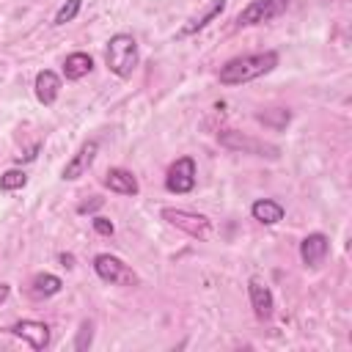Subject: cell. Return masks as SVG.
I'll use <instances>...</instances> for the list:
<instances>
[{
    "mask_svg": "<svg viewBox=\"0 0 352 352\" xmlns=\"http://www.w3.org/2000/svg\"><path fill=\"white\" fill-rule=\"evenodd\" d=\"M96 151H99V143L96 140H85L74 154H72V160L63 165V179L66 182H74V179H80V176H85L88 173V168L94 165V160H96Z\"/></svg>",
    "mask_w": 352,
    "mask_h": 352,
    "instance_id": "ba28073f",
    "label": "cell"
},
{
    "mask_svg": "<svg viewBox=\"0 0 352 352\" xmlns=\"http://www.w3.org/2000/svg\"><path fill=\"white\" fill-rule=\"evenodd\" d=\"M60 278L58 275H50V272H38L36 278H33V294H38V297H52V294H58L60 292Z\"/></svg>",
    "mask_w": 352,
    "mask_h": 352,
    "instance_id": "e0dca14e",
    "label": "cell"
},
{
    "mask_svg": "<svg viewBox=\"0 0 352 352\" xmlns=\"http://www.w3.org/2000/svg\"><path fill=\"white\" fill-rule=\"evenodd\" d=\"M220 138V146L231 148V151H245V154H256V157H278V146H270L264 140H256V138H248L242 132H234V129H226L217 135Z\"/></svg>",
    "mask_w": 352,
    "mask_h": 352,
    "instance_id": "8992f818",
    "label": "cell"
},
{
    "mask_svg": "<svg viewBox=\"0 0 352 352\" xmlns=\"http://www.w3.org/2000/svg\"><path fill=\"white\" fill-rule=\"evenodd\" d=\"M94 272L104 280V283H116V286H138V275L132 272V267H126L121 258L110 256V253H99L94 256Z\"/></svg>",
    "mask_w": 352,
    "mask_h": 352,
    "instance_id": "3957f363",
    "label": "cell"
},
{
    "mask_svg": "<svg viewBox=\"0 0 352 352\" xmlns=\"http://www.w3.org/2000/svg\"><path fill=\"white\" fill-rule=\"evenodd\" d=\"M248 294H250V305H253V314H256V319H270L272 316V311H275V297H272V292L261 283V280H250L248 283Z\"/></svg>",
    "mask_w": 352,
    "mask_h": 352,
    "instance_id": "8fae6325",
    "label": "cell"
},
{
    "mask_svg": "<svg viewBox=\"0 0 352 352\" xmlns=\"http://www.w3.org/2000/svg\"><path fill=\"white\" fill-rule=\"evenodd\" d=\"M278 66V52L267 50V52H250V55H239V58H231L220 66V82L223 85H242V82H250L261 74H270L272 69Z\"/></svg>",
    "mask_w": 352,
    "mask_h": 352,
    "instance_id": "6da1fadb",
    "label": "cell"
},
{
    "mask_svg": "<svg viewBox=\"0 0 352 352\" xmlns=\"http://www.w3.org/2000/svg\"><path fill=\"white\" fill-rule=\"evenodd\" d=\"M223 8H226V0H212V6L206 8V14H204V16H195L190 25H184V28H182V36H190V33H195V30L206 28L212 19H217V16L223 14Z\"/></svg>",
    "mask_w": 352,
    "mask_h": 352,
    "instance_id": "2e32d148",
    "label": "cell"
},
{
    "mask_svg": "<svg viewBox=\"0 0 352 352\" xmlns=\"http://www.w3.org/2000/svg\"><path fill=\"white\" fill-rule=\"evenodd\" d=\"M286 3L289 0H250L239 14H236V25L245 28V25H261V22H270L275 16H280L286 11Z\"/></svg>",
    "mask_w": 352,
    "mask_h": 352,
    "instance_id": "5b68a950",
    "label": "cell"
},
{
    "mask_svg": "<svg viewBox=\"0 0 352 352\" xmlns=\"http://www.w3.org/2000/svg\"><path fill=\"white\" fill-rule=\"evenodd\" d=\"M162 220H168L170 226H176L179 231L195 236V239H206L212 234V223L209 217L198 214V212H187V209H162Z\"/></svg>",
    "mask_w": 352,
    "mask_h": 352,
    "instance_id": "277c9868",
    "label": "cell"
},
{
    "mask_svg": "<svg viewBox=\"0 0 352 352\" xmlns=\"http://www.w3.org/2000/svg\"><path fill=\"white\" fill-rule=\"evenodd\" d=\"M195 176H198L195 173V160L192 157H179L165 173V187L176 195H184L195 187Z\"/></svg>",
    "mask_w": 352,
    "mask_h": 352,
    "instance_id": "52a82bcc",
    "label": "cell"
},
{
    "mask_svg": "<svg viewBox=\"0 0 352 352\" xmlns=\"http://www.w3.org/2000/svg\"><path fill=\"white\" fill-rule=\"evenodd\" d=\"M60 261H63V267H74V258L66 256V253H60Z\"/></svg>",
    "mask_w": 352,
    "mask_h": 352,
    "instance_id": "cb8c5ba5",
    "label": "cell"
},
{
    "mask_svg": "<svg viewBox=\"0 0 352 352\" xmlns=\"http://www.w3.org/2000/svg\"><path fill=\"white\" fill-rule=\"evenodd\" d=\"M91 223H94V231H96V234H102V236H110V234L116 231V226H113L107 217H102V214H96Z\"/></svg>",
    "mask_w": 352,
    "mask_h": 352,
    "instance_id": "44dd1931",
    "label": "cell"
},
{
    "mask_svg": "<svg viewBox=\"0 0 352 352\" xmlns=\"http://www.w3.org/2000/svg\"><path fill=\"white\" fill-rule=\"evenodd\" d=\"M8 294H11V286H8V283H0V302H6Z\"/></svg>",
    "mask_w": 352,
    "mask_h": 352,
    "instance_id": "603a6c76",
    "label": "cell"
},
{
    "mask_svg": "<svg viewBox=\"0 0 352 352\" xmlns=\"http://www.w3.org/2000/svg\"><path fill=\"white\" fill-rule=\"evenodd\" d=\"M107 69L116 77H129L138 66V41L132 33H116L107 41V52H104Z\"/></svg>",
    "mask_w": 352,
    "mask_h": 352,
    "instance_id": "7a4b0ae2",
    "label": "cell"
},
{
    "mask_svg": "<svg viewBox=\"0 0 352 352\" xmlns=\"http://www.w3.org/2000/svg\"><path fill=\"white\" fill-rule=\"evenodd\" d=\"M104 184H107L113 192H118V195H138V190H140L138 179H135L126 168H110V170L104 173Z\"/></svg>",
    "mask_w": 352,
    "mask_h": 352,
    "instance_id": "4fadbf2b",
    "label": "cell"
},
{
    "mask_svg": "<svg viewBox=\"0 0 352 352\" xmlns=\"http://www.w3.org/2000/svg\"><path fill=\"white\" fill-rule=\"evenodd\" d=\"M91 69H94V58H91L88 52H72V55H66V60H63V77H66V80H80V77H85Z\"/></svg>",
    "mask_w": 352,
    "mask_h": 352,
    "instance_id": "9a60e30c",
    "label": "cell"
},
{
    "mask_svg": "<svg viewBox=\"0 0 352 352\" xmlns=\"http://www.w3.org/2000/svg\"><path fill=\"white\" fill-rule=\"evenodd\" d=\"M327 250H330V239L324 236V234H308L302 242H300V258L308 264V267H319L322 261H324V256H327Z\"/></svg>",
    "mask_w": 352,
    "mask_h": 352,
    "instance_id": "30bf717a",
    "label": "cell"
},
{
    "mask_svg": "<svg viewBox=\"0 0 352 352\" xmlns=\"http://www.w3.org/2000/svg\"><path fill=\"white\" fill-rule=\"evenodd\" d=\"M14 336H19V338H25L33 349H44L47 344H50V327L44 324V322H36V319H22V322H16V324H11L8 327Z\"/></svg>",
    "mask_w": 352,
    "mask_h": 352,
    "instance_id": "9c48e42d",
    "label": "cell"
},
{
    "mask_svg": "<svg viewBox=\"0 0 352 352\" xmlns=\"http://www.w3.org/2000/svg\"><path fill=\"white\" fill-rule=\"evenodd\" d=\"M94 341V330H91V322H82L80 330H77V341H74V349H88Z\"/></svg>",
    "mask_w": 352,
    "mask_h": 352,
    "instance_id": "ffe728a7",
    "label": "cell"
},
{
    "mask_svg": "<svg viewBox=\"0 0 352 352\" xmlns=\"http://www.w3.org/2000/svg\"><path fill=\"white\" fill-rule=\"evenodd\" d=\"M99 206H102V198H94V201L80 204V206H77V212H80V214H85V212H94V209H99Z\"/></svg>",
    "mask_w": 352,
    "mask_h": 352,
    "instance_id": "7402d4cb",
    "label": "cell"
},
{
    "mask_svg": "<svg viewBox=\"0 0 352 352\" xmlns=\"http://www.w3.org/2000/svg\"><path fill=\"white\" fill-rule=\"evenodd\" d=\"M33 88H36V99L50 107V104H55V99H58V94H60V77H58L55 72L44 69V72L36 74Z\"/></svg>",
    "mask_w": 352,
    "mask_h": 352,
    "instance_id": "7c38bea8",
    "label": "cell"
},
{
    "mask_svg": "<svg viewBox=\"0 0 352 352\" xmlns=\"http://www.w3.org/2000/svg\"><path fill=\"white\" fill-rule=\"evenodd\" d=\"M80 8H82V0H66V3L58 8V14H55V25L72 22V19L80 14Z\"/></svg>",
    "mask_w": 352,
    "mask_h": 352,
    "instance_id": "d6986e66",
    "label": "cell"
},
{
    "mask_svg": "<svg viewBox=\"0 0 352 352\" xmlns=\"http://www.w3.org/2000/svg\"><path fill=\"white\" fill-rule=\"evenodd\" d=\"M28 184V176H25V170H19V168H8L3 176H0V190H22Z\"/></svg>",
    "mask_w": 352,
    "mask_h": 352,
    "instance_id": "ac0fdd59",
    "label": "cell"
},
{
    "mask_svg": "<svg viewBox=\"0 0 352 352\" xmlns=\"http://www.w3.org/2000/svg\"><path fill=\"white\" fill-rule=\"evenodd\" d=\"M250 214H253V220H258V223H264V226H275V223L283 220L286 209H283L278 201H272V198H258V201L250 206Z\"/></svg>",
    "mask_w": 352,
    "mask_h": 352,
    "instance_id": "5bb4252c",
    "label": "cell"
}]
</instances>
